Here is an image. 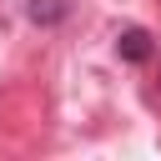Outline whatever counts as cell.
I'll use <instances>...</instances> for the list:
<instances>
[{
  "mask_svg": "<svg viewBox=\"0 0 161 161\" xmlns=\"http://www.w3.org/2000/svg\"><path fill=\"white\" fill-rule=\"evenodd\" d=\"M65 15H70V0H25V20H30V25H40V30L60 25Z\"/></svg>",
  "mask_w": 161,
  "mask_h": 161,
  "instance_id": "2",
  "label": "cell"
},
{
  "mask_svg": "<svg viewBox=\"0 0 161 161\" xmlns=\"http://www.w3.org/2000/svg\"><path fill=\"white\" fill-rule=\"evenodd\" d=\"M151 50H156V45H151V30H141V25H126V30L116 35V55L131 60V65H141Z\"/></svg>",
  "mask_w": 161,
  "mask_h": 161,
  "instance_id": "1",
  "label": "cell"
}]
</instances>
